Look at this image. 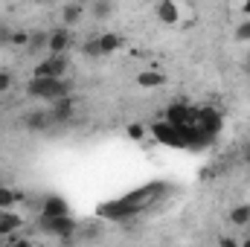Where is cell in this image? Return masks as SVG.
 I'll return each mask as SVG.
<instances>
[{"label": "cell", "instance_id": "7402d4cb", "mask_svg": "<svg viewBox=\"0 0 250 247\" xmlns=\"http://www.w3.org/2000/svg\"><path fill=\"white\" fill-rule=\"evenodd\" d=\"M26 44H29V32H26V29H15V32H12V41H9V47L26 50Z\"/></svg>", "mask_w": 250, "mask_h": 247}, {"label": "cell", "instance_id": "603a6c76", "mask_svg": "<svg viewBox=\"0 0 250 247\" xmlns=\"http://www.w3.org/2000/svg\"><path fill=\"white\" fill-rule=\"evenodd\" d=\"M236 41H242V44H250V18H245V21L236 26Z\"/></svg>", "mask_w": 250, "mask_h": 247}, {"label": "cell", "instance_id": "30bf717a", "mask_svg": "<svg viewBox=\"0 0 250 247\" xmlns=\"http://www.w3.org/2000/svg\"><path fill=\"white\" fill-rule=\"evenodd\" d=\"M189 117H192V105L184 102V99H178V102H169L166 105V114H163V120L172 125H187Z\"/></svg>", "mask_w": 250, "mask_h": 247}, {"label": "cell", "instance_id": "8992f818", "mask_svg": "<svg viewBox=\"0 0 250 247\" xmlns=\"http://www.w3.org/2000/svg\"><path fill=\"white\" fill-rule=\"evenodd\" d=\"M76 108H79V102H76V96L73 93H64L59 99H53L50 102V114H53V123L56 125H67L76 120Z\"/></svg>", "mask_w": 250, "mask_h": 247}, {"label": "cell", "instance_id": "ac0fdd59", "mask_svg": "<svg viewBox=\"0 0 250 247\" xmlns=\"http://www.w3.org/2000/svg\"><path fill=\"white\" fill-rule=\"evenodd\" d=\"M137 84H140V87H160V84H166V76L157 73V70H143V73L137 76Z\"/></svg>", "mask_w": 250, "mask_h": 247}, {"label": "cell", "instance_id": "83f0119b", "mask_svg": "<svg viewBox=\"0 0 250 247\" xmlns=\"http://www.w3.org/2000/svg\"><path fill=\"white\" fill-rule=\"evenodd\" d=\"M242 12H245V15L250 18V0H245V3H242Z\"/></svg>", "mask_w": 250, "mask_h": 247}, {"label": "cell", "instance_id": "4fadbf2b", "mask_svg": "<svg viewBox=\"0 0 250 247\" xmlns=\"http://www.w3.org/2000/svg\"><path fill=\"white\" fill-rule=\"evenodd\" d=\"M21 227H23V215L15 212V206L12 209H0V236L3 239L12 236V233H18Z\"/></svg>", "mask_w": 250, "mask_h": 247}, {"label": "cell", "instance_id": "484cf974", "mask_svg": "<svg viewBox=\"0 0 250 247\" xmlns=\"http://www.w3.org/2000/svg\"><path fill=\"white\" fill-rule=\"evenodd\" d=\"M218 245H224V247H236L239 242H236V239H230V236H221V239H218Z\"/></svg>", "mask_w": 250, "mask_h": 247}, {"label": "cell", "instance_id": "ba28073f", "mask_svg": "<svg viewBox=\"0 0 250 247\" xmlns=\"http://www.w3.org/2000/svg\"><path fill=\"white\" fill-rule=\"evenodd\" d=\"M73 47V32H70V26H53L50 29V41H47V53H67Z\"/></svg>", "mask_w": 250, "mask_h": 247}, {"label": "cell", "instance_id": "ffe728a7", "mask_svg": "<svg viewBox=\"0 0 250 247\" xmlns=\"http://www.w3.org/2000/svg\"><path fill=\"white\" fill-rule=\"evenodd\" d=\"M125 137H128V140H134V143H143V140L148 137V125H140V123L125 125Z\"/></svg>", "mask_w": 250, "mask_h": 247}, {"label": "cell", "instance_id": "44dd1931", "mask_svg": "<svg viewBox=\"0 0 250 247\" xmlns=\"http://www.w3.org/2000/svg\"><path fill=\"white\" fill-rule=\"evenodd\" d=\"M90 12H93V18H99V21H105L108 15H111V9H114V3L111 0H93L90 6H87Z\"/></svg>", "mask_w": 250, "mask_h": 247}, {"label": "cell", "instance_id": "f1b7e54d", "mask_svg": "<svg viewBox=\"0 0 250 247\" xmlns=\"http://www.w3.org/2000/svg\"><path fill=\"white\" fill-rule=\"evenodd\" d=\"M245 163L250 166V143H248V148H245Z\"/></svg>", "mask_w": 250, "mask_h": 247}, {"label": "cell", "instance_id": "7a4b0ae2", "mask_svg": "<svg viewBox=\"0 0 250 247\" xmlns=\"http://www.w3.org/2000/svg\"><path fill=\"white\" fill-rule=\"evenodd\" d=\"M146 209L140 206V204H134V201H128V198H117V201H105V204H99L96 206V215L102 218V221H111V224H125V221H131V218H137V215H143Z\"/></svg>", "mask_w": 250, "mask_h": 247}, {"label": "cell", "instance_id": "9a60e30c", "mask_svg": "<svg viewBox=\"0 0 250 247\" xmlns=\"http://www.w3.org/2000/svg\"><path fill=\"white\" fill-rule=\"evenodd\" d=\"M96 41H99L102 56H114L123 47V35H117V32H102V35H96Z\"/></svg>", "mask_w": 250, "mask_h": 247}, {"label": "cell", "instance_id": "5b68a950", "mask_svg": "<svg viewBox=\"0 0 250 247\" xmlns=\"http://www.w3.org/2000/svg\"><path fill=\"white\" fill-rule=\"evenodd\" d=\"M70 70V56L67 53H50L44 62L32 67V76H44V79H67Z\"/></svg>", "mask_w": 250, "mask_h": 247}, {"label": "cell", "instance_id": "4dcf8cb0", "mask_svg": "<svg viewBox=\"0 0 250 247\" xmlns=\"http://www.w3.org/2000/svg\"><path fill=\"white\" fill-rule=\"evenodd\" d=\"M32 3H50V0H32Z\"/></svg>", "mask_w": 250, "mask_h": 247}, {"label": "cell", "instance_id": "8fae6325", "mask_svg": "<svg viewBox=\"0 0 250 247\" xmlns=\"http://www.w3.org/2000/svg\"><path fill=\"white\" fill-rule=\"evenodd\" d=\"M84 15H87V6H82V3H76V0H67L62 6V23L64 26H79L82 21H84Z\"/></svg>", "mask_w": 250, "mask_h": 247}, {"label": "cell", "instance_id": "5bb4252c", "mask_svg": "<svg viewBox=\"0 0 250 247\" xmlns=\"http://www.w3.org/2000/svg\"><path fill=\"white\" fill-rule=\"evenodd\" d=\"M47 41H50V29H35L29 32V44H26V53L29 56H38L47 50Z\"/></svg>", "mask_w": 250, "mask_h": 247}, {"label": "cell", "instance_id": "e0dca14e", "mask_svg": "<svg viewBox=\"0 0 250 247\" xmlns=\"http://www.w3.org/2000/svg\"><path fill=\"white\" fill-rule=\"evenodd\" d=\"M227 218H230L233 227H250V204H239V206H233Z\"/></svg>", "mask_w": 250, "mask_h": 247}, {"label": "cell", "instance_id": "6da1fadb", "mask_svg": "<svg viewBox=\"0 0 250 247\" xmlns=\"http://www.w3.org/2000/svg\"><path fill=\"white\" fill-rule=\"evenodd\" d=\"M64 93H73V84L70 79H44V76H32L29 84H26V96L29 99H41V102H53Z\"/></svg>", "mask_w": 250, "mask_h": 247}, {"label": "cell", "instance_id": "7c38bea8", "mask_svg": "<svg viewBox=\"0 0 250 247\" xmlns=\"http://www.w3.org/2000/svg\"><path fill=\"white\" fill-rule=\"evenodd\" d=\"M67 212H70V206H67V201H64L62 195H50V198L41 201L38 218H56V215H67Z\"/></svg>", "mask_w": 250, "mask_h": 247}, {"label": "cell", "instance_id": "d6986e66", "mask_svg": "<svg viewBox=\"0 0 250 247\" xmlns=\"http://www.w3.org/2000/svg\"><path fill=\"white\" fill-rule=\"evenodd\" d=\"M79 53H82L84 59H105V56H102V50H99V41H96V35H93V38H87V41H82Z\"/></svg>", "mask_w": 250, "mask_h": 247}, {"label": "cell", "instance_id": "f546056e", "mask_svg": "<svg viewBox=\"0 0 250 247\" xmlns=\"http://www.w3.org/2000/svg\"><path fill=\"white\" fill-rule=\"evenodd\" d=\"M76 3H82V6H90V3H93V0H76Z\"/></svg>", "mask_w": 250, "mask_h": 247}, {"label": "cell", "instance_id": "52a82bcc", "mask_svg": "<svg viewBox=\"0 0 250 247\" xmlns=\"http://www.w3.org/2000/svg\"><path fill=\"white\" fill-rule=\"evenodd\" d=\"M154 18H157L163 26H181V21H184V6H181V0H157Z\"/></svg>", "mask_w": 250, "mask_h": 247}, {"label": "cell", "instance_id": "277c9868", "mask_svg": "<svg viewBox=\"0 0 250 247\" xmlns=\"http://www.w3.org/2000/svg\"><path fill=\"white\" fill-rule=\"evenodd\" d=\"M148 137L166 148H184V134H181V125H172L166 120H157V123L148 125Z\"/></svg>", "mask_w": 250, "mask_h": 247}, {"label": "cell", "instance_id": "4316f807", "mask_svg": "<svg viewBox=\"0 0 250 247\" xmlns=\"http://www.w3.org/2000/svg\"><path fill=\"white\" fill-rule=\"evenodd\" d=\"M242 70H245V76H250V50H248V56H245V62H242Z\"/></svg>", "mask_w": 250, "mask_h": 247}, {"label": "cell", "instance_id": "3957f363", "mask_svg": "<svg viewBox=\"0 0 250 247\" xmlns=\"http://www.w3.org/2000/svg\"><path fill=\"white\" fill-rule=\"evenodd\" d=\"M38 227L44 233H50L56 242L62 245H70L76 242V233H79V221L67 212V215H56V218H38Z\"/></svg>", "mask_w": 250, "mask_h": 247}, {"label": "cell", "instance_id": "cb8c5ba5", "mask_svg": "<svg viewBox=\"0 0 250 247\" xmlns=\"http://www.w3.org/2000/svg\"><path fill=\"white\" fill-rule=\"evenodd\" d=\"M12 87H15V76H12L9 70H0V96L9 93Z\"/></svg>", "mask_w": 250, "mask_h": 247}, {"label": "cell", "instance_id": "2e32d148", "mask_svg": "<svg viewBox=\"0 0 250 247\" xmlns=\"http://www.w3.org/2000/svg\"><path fill=\"white\" fill-rule=\"evenodd\" d=\"M21 201H23V195H21L18 189L0 184V209H12V206H18Z\"/></svg>", "mask_w": 250, "mask_h": 247}, {"label": "cell", "instance_id": "1f68e13d", "mask_svg": "<svg viewBox=\"0 0 250 247\" xmlns=\"http://www.w3.org/2000/svg\"><path fill=\"white\" fill-rule=\"evenodd\" d=\"M0 184H3V175H0Z\"/></svg>", "mask_w": 250, "mask_h": 247}, {"label": "cell", "instance_id": "d4e9b609", "mask_svg": "<svg viewBox=\"0 0 250 247\" xmlns=\"http://www.w3.org/2000/svg\"><path fill=\"white\" fill-rule=\"evenodd\" d=\"M12 26H9V21H0V47H9V41H12Z\"/></svg>", "mask_w": 250, "mask_h": 247}, {"label": "cell", "instance_id": "d6a6232c", "mask_svg": "<svg viewBox=\"0 0 250 247\" xmlns=\"http://www.w3.org/2000/svg\"><path fill=\"white\" fill-rule=\"evenodd\" d=\"M0 242H3V236H0Z\"/></svg>", "mask_w": 250, "mask_h": 247}, {"label": "cell", "instance_id": "9c48e42d", "mask_svg": "<svg viewBox=\"0 0 250 247\" xmlns=\"http://www.w3.org/2000/svg\"><path fill=\"white\" fill-rule=\"evenodd\" d=\"M23 125H26V128H29L32 134H44V131L56 128V123H53V114H50V108H35L32 114H26Z\"/></svg>", "mask_w": 250, "mask_h": 247}]
</instances>
